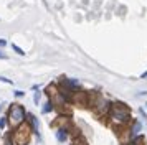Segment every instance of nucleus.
<instances>
[{"instance_id": "obj_1", "label": "nucleus", "mask_w": 147, "mask_h": 145, "mask_svg": "<svg viewBox=\"0 0 147 145\" xmlns=\"http://www.w3.org/2000/svg\"><path fill=\"white\" fill-rule=\"evenodd\" d=\"M109 120L114 127H126L132 117H131V109L122 102H113L109 105V111H107Z\"/></svg>"}, {"instance_id": "obj_2", "label": "nucleus", "mask_w": 147, "mask_h": 145, "mask_svg": "<svg viewBox=\"0 0 147 145\" xmlns=\"http://www.w3.org/2000/svg\"><path fill=\"white\" fill-rule=\"evenodd\" d=\"M25 120H27V111H25V107L22 104H18V102L10 104L8 112H7L8 125H10L12 129H17V127H20L22 124H25Z\"/></svg>"}, {"instance_id": "obj_3", "label": "nucleus", "mask_w": 147, "mask_h": 145, "mask_svg": "<svg viewBox=\"0 0 147 145\" xmlns=\"http://www.w3.org/2000/svg\"><path fill=\"white\" fill-rule=\"evenodd\" d=\"M109 105H111V102H109L104 96H101L98 92H89V105H88V107H91L94 111V114H98V115L107 114Z\"/></svg>"}, {"instance_id": "obj_4", "label": "nucleus", "mask_w": 147, "mask_h": 145, "mask_svg": "<svg viewBox=\"0 0 147 145\" xmlns=\"http://www.w3.org/2000/svg\"><path fill=\"white\" fill-rule=\"evenodd\" d=\"M30 134H32L30 127H28L27 124H22L20 127L13 129V132H12V137H10V138H12V142H13L15 145H28Z\"/></svg>"}, {"instance_id": "obj_5", "label": "nucleus", "mask_w": 147, "mask_h": 145, "mask_svg": "<svg viewBox=\"0 0 147 145\" xmlns=\"http://www.w3.org/2000/svg\"><path fill=\"white\" fill-rule=\"evenodd\" d=\"M127 125H129V127H127V132H126L127 140H132V138L140 137V132H142V122H140V120H134L132 119Z\"/></svg>"}, {"instance_id": "obj_6", "label": "nucleus", "mask_w": 147, "mask_h": 145, "mask_svg": "<svg viewBox=\"0 0 147 145\" xmlns=\"http://www.w3.org/2000/svg\"><path fill=\"white\" fill-rule=\"evenodd\" d=\"M25 124L30 127V130L33 132L36 137L40 138V124H38V119L35 117L33 114H27V120H25Z\"/></svg>"}, {"instance_id": "obj_7", "label": "nucleus", "mask_w": 147, "mask_h": 145, "mask_svg": "<svg viewBox=\"0 0 147 145\" xmlns=\"http://www.w3.org/2000/svg\"><path fill=\"white\" fill-rule=\"evenodd\" d=\"M68 134H69V130H65V129H56V138H58L60 142H65V140H66Z\"/></svg>"}, {"instance_id": "obj_8", "label": "nucleus", "mask_w": 147, "mask_h": 145, "mask_svg": "<svg viewBox=\"0 0 147 145\" xmlns=\"http://www.w3.org/2000/svg\"><path fill=\"white\" fill-rule=\"evenodd\" d=\"M53 109H55V105H53V102H51L50 99H48L47 102L41 105V112H43V114H48V112H51Z\"/></svg>"}, {"instance_id": "obj_9", "label": "nucleus", "mask_w": 147, "mask_h": 145, "mask_svg": "<svg viewBox=\"0 0 147 145\" xmlns=\"http://www.w3.org/2000/svg\"><path fill=\"white\" fill-rule=\"evenodd\" d=\"M124 145H144V140H142V137H137L132 138V140H127Z\"/></svg>"}, {"instance_id": "obj_10", "label": "nucleus", "mask_w": 147, "mask_h": 145, "mask_svg": "<svg viewBox=\"0 0 147 145\" xmlns=\"http://www.w3.org/2000/svg\"><path fill=\"white\" fill-rule=\"evenodd\" d=\"M12 50H13V51L17 53V54H20V56H25V54H27V53L23 51V50H22L20 46H18V45H15V43H12Z\"/></svg>"}, {"instance_id": "obj_11", "label": "nucleus", "mask_w": 147, "mask_h": 145, "mask_svg": "<svg viewBox=\"0 0 147 145\" xmlns=\"http://www.w3.org/2000/svg\"><path fill=\"white\" fill-rule=\"evenodd\" d=\"M8 122H7V115H3V117H0V129L3 130L5 129V125H7Z\"/></svg>"}, {"instance_id": "obj_12", "label": "nucleus", "mask_w": 147, "mask_h": 145, "mask_svg": "<svg viewBox=\"0 0 147 145\" xmlns=\"http://www.w3.org/2000/svg\"><path fill=\"white\" fill-rule=\"evenodd\" d=\"M40 99H41V92H35V96H33V102L36 105L40 104Z\"/></svg>"}, {"instance_id": "obj_13", "label": "nucleus", "mask_w": 147, "mask_h": 145, "mask_svg": "<svg viewBox=\"0 0 147 145\" xmlns=\"http://www.w3.org/2000/svg\"><path fill=\"white\" fill-rule=\"evenodd\" d=\"M0 81H2V83H7V84H13V81L8 79V78H5V76H0Z\"/></svg>"}, {"instance_id": "obj_14", "label": "nucleus", "mask_w": 147, "mask_h": 145, "mask_svg": "<svg viewBox=\"0 0 147 145\" xmlns=\"http://www.w3.org/2000/svg\"><path fill=\"white\" fill-rule=\"evenodd\" d=\"M13 94H15V97H23V96H25V92L23 91H15Z\"/></svg>"}, {"instance_id": "obj_15", "label": "nucleus", "mask_w": 147, "mask_h": 145, "mask_svg": "<svg viewBox=\"0 0 147 145\" xmlns=\"http://www.w3.org/2000/svg\"><path fill=\"white\" fill-rule=\"evenodd\" d=\"M3 46H7V40L0 38V48H3Z\"/></svg>"}, {"instance_id": "obj_16", "label": "nucleus", "mask_w": 147, "mask_h": 145, "mask_svg": "<svg viewBox=\"0 0 147 145\" xmlns=\"http://www.w3.org/2000/svg\"><path fill=\"white\" fill-rule=\"evenodd\" d=\"M7 58H8V56H7L3 51H2V50H0V59H7Z\"/></svg>"}, {"instance_id": "obj_17", "label": "nucleus", "mask_w": 147, "mask_h": 145, "mask_svg": "<svg viewBox=\"0 0 147 145\" xmlns=\"http://www.w3.org/2000/svg\"><path fill=\"white\" fill-rule=\"evenodd\" d=\"M147 78V71H144L142 74H140V79H146Z\"/></svg>"}, {"instance_id": "obj_18", "label": "nucleus", "mask_w": 147, "mask_h": 145, "mask_svg": "<svg viewBox=\"0 0 147 145\" xmlns=\"http://www.w3.org/2000/svg\"><path fill=\"white\" fill-rule=\"evenodd\" d=\"M146 109H147V104H146Z\"/></svg>"}]
</instances>
